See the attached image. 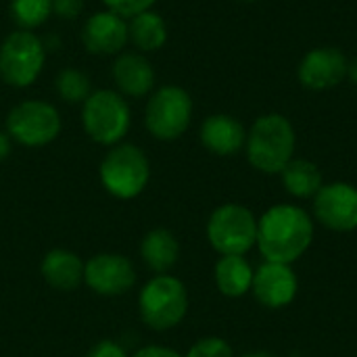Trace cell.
Instances as JSON below:
<instances>
[{
  "label": "cell",
  "mask_w": 357,
  "mask_h": 357,
  "mask_svg": "<svg viewBox=\"0 0 357 357\" xmlns=\"http://www.w3.org/2000/svg\"><path fill=\"white\" fill-rule=\"evenodd\" d=\"M297 134L280 113H268L253 121L247 132V159L261 174H280L295 159Z\"/></svg>",
  "instance_id": "7a4b0ae2"
},
{
  "label": "cell",
  "mask_w": 357,
  "mask_h": 357,
  "mask_svg": "<svg viewBox=\"0 0 357 357\" xmlns=\"http://www.w3.org/2000/svg\"><path fill=\"white\" fill-rule=\"evenodd\" d=\"M42 278L54 291H75L84 282V261L67 249H52L44 255L40 266Z\"/></svg>",
  "instance_id": "e0dca14e"
},
{
  "label": "cell",
  "mask_w": 357,
  "mask_h": 357,
  "mask_svg": "<svg viewBox=\"0 0 357 357\" xmlns=\"http://www.w3.org/2000/svg\"><path fill=\"white\" fill-rule=\"evenodd\" d=\"M46 63L44 42L27 29L8 33L0 44V79L10 88L31 86Z\"/></svg>",
  "instance_id": "8992f818"
},
{
  "label": "cell",
  "mask_w": 357,
  "mask_h": 357,
  "mask_svg": "<svg viewBox=\"0 0 357 357\" xmlns=\"http://www.w3.org/2000/svg\"><path fill=\"white\" fill-rule=\"evenodd\" d=\"M243 357H276L272 356V354H268V351H251V354H247V356Z\"/></svg>",
  "instance_id": "4dcf8cb0"
},
{
  "label": "cell",
  "mask_w": 357,
  "mask_h": 357,
  "mask_svg": "<svg viewBox=\"0 0 357 357\" xmlns=\"http://www.w3.org/2000/svg\"><path fill=\"white\" fill-rule=\"evenodd\" d=\"M132 357H182L178 351L169 349V347H163V345H149V347H142L138 349Z\"/></svg>",
  "instance_id": "83f0119b"
},
{
  "label": "cell",
  "mask_w": 357,
  "mask_h": 357,
  "mask_svg": "<svg viewBox=\"0 0 357 357\" xmlns=\"http://www.w3.org/2000/svg\"><path fill=\"white\" fill-rule=\"evenodd\" d=\"M84 282L100 297H119L134 287L136 270L126 255L98 253L84 264Z\"/></svg>",
  "instance_id": "30bf717a"
},
{
  "label": "cell",
  "mask_w": 357,
  "mask_h": 357,
  "mask_svg": "<svg viewBox=\"0 0 357 357\" xmlns=\"http://www.w3.org/2000/svg\"><path fill=\"white\" fill-rule=\"evenodd\" d=\"M282 184L289 195L297 199H314L318 190L324 186L322 182V172L318 169L316 163L307 159H293L282 172Z\"/></svg>",
  "instance_id": "44dd1931"
},
{
  "label": "cell",
  "mask_w": 357,
  "mask_h": 357,
  "mask_svg": "<svg viewBox=\"0 0 357 357\" xmlns=\"http://www.w3.org/2000/svg\"><path fill=\"white\" fill-rule=\"evenodd\" d=\"M100 182L105 190L121 201L136 199L151 180L146 153L136 144H115L100 161Z\"/></svg>",
  "instance_id": "277c9868"
},
{
  "label": "cell",
  "mask_w": 357,
  "mask_h": 357,
  "mask_svg": "<svg viewBox=\"0 0 357 357\" xmlns=\"http://www.w3.org/2000/svg\"><path fill=\"white\" fill-rule=\"evenodd\" d=\"M253 268L245 259V255H222L215 264V284L224 297L238 299L251 291L253 284Z\"/></svg>",
  "instance_id": "d6986e66"
},
{
  "label": "cell",
  "mask_w": 357,
  "mask_h": 357,
  "mask_svg": "<svg viewBox=\"0 0 357 357\" xmlns=\"http://www.w3.org/2000/svg\"><path fill=\"white\" fill-rule=\"evenodd\" d=\"M128 40L140 52H155L167 42V23L153 8L144 10L128 19Z\"/></svg>",
  "instance_id": "ffe728a7"
},
{
  "label": "cell",
  "mask_w": 357,
  "mask_h": 357,
  "mask_svg": "<svg viewBox=\"0 0 357 357\" xmlns=\"http://www.w3.org/2000/svg\"><path fill=\"white\" fill-rule=\"evenodd\" d=\"M192 119V98L180 86H161L144 107V126L157 140L169 142L180 138Z\"/></svg>",
  "instance_id": "ba28073f"
},
{
  "label": "cell",
  "mask_w": 357,
  "mask_h": 357,
  "mask_svg": "<svg viewBox=\"0 0 357 357\" xmlns=\"http://www.w3.org/2000/svg\"><path fill=\"white\" fill-rule=\"evenodd\" d=\"M314 215L328 230H357V188L347 182L324 184L314 197Z\"/></svg>",
  "instance_id": "8fae6325"
},
{
  "label": "cell",
  "mask_w": 357,
  "mask_h": 357,
  "mask_svg": "<svg viewBox=\"0 0 357 357\" xmlns=\"http://www.w3.org/2000/svg\"><path fill=\"white\" fill-rule=\"evenodd\" d=\"M82 42L92 54H119L128 40V19L105 8L92 13L82 27Z\"/></svg>",
  "instance_id": "5bb4252c"
},
{
  "label": "cell",
  "mask_w": 357,
  "mask_h": 357,
  "mask_svg": "<svg viewBox=\"0 0 357 357\" xmlns=\"http://www.w3.org/2000/svg\"><path fill=\"white\" fill-rule=\"evenodd\" d=\"M299 291V280L289 264L264 261L253 272L251 293L268 310H282L293 303Z\"/></svg>",
  "instance_id": "7c38bea8"
},
{
  "label": "cell",
  "mask_w": 357,
  "mask_h": 357,
  "mask_svg": "<svg viewBox=\"0 0 357 357\" xmlns=\"http://www.w3.org/2000/svg\"><path fill=\"white\" fill-rule=\"evenodd\" d=\"M84 132L102 146L119 144L132 126V111L117 90H96L82 102Z\"/></svg>",
  "instance_id": "3957f363"
},
{
  "label": "cell",
  "mask_w": 357,
  "mask_h": 357,
  "mask_svg": "<svg viewBox=\"0 0 357 357\" xmlns=\"http://www.w3.org/2000/svg\"><path fill=\"white\" fill-rule=\"evenodd\" d=\"M349 61L335 46H320L310 50L299 63V82L310 90H328L347 77Z\"/></svg>",
  "instance_id": "4fadbf2b"
},
{
  "label": "cell",
  "mask_w": 357,
  "mask_h": 357,
  "mask_svg": "<svg viewBox=\"0 0 357 357\" xmlns=\"http://www.w3.org/2000/svg\"><path fill=\"white\" fill-rule=\"evenodd\" d=\"M111 77L121 96L142 98L155 88V69L140 52H119L111 65Z\"/></svg>",
  "instance_id": "9a60e30c"
},
{
  "label": "cell",
  "mask_w": 357,
  "mask_h": 357,
  "mask_svg": "<svg viewBox=\"0 0 357 357\" xmlns=\"http://www.w3.org/2000/svg\"><path fill=\"white\" fill-rule=\"evenodd\" d=\"M105 6L113 13H117L123 19H132L144 10H151L157 0H102Z\"/></svg>",
  "instance_id": "d4e9b609"
},
{
  "label": "cell",
  "mask_w": 357,
  "mask_h": 357,
  "mask_svg": "<svg viewBox=\"0 0 357 357\" xmlns=\"http://www.w3.org/2000/svg\"><path fill=\"white\" fill-rule=\"evenodd\" d=\"M142 322L153 331H169L178 326L188 312V291L184 282L172 274L153 276L138 295Z\"/></svg>",
  "instance_id": "5b68a950"
},
{
  "label": "cell",
  "mask_w": 357,
  "mask_h": 357,
  "mask_svg": "<svg viewBox=\"0 0 357 357\" xmlns=\"http://www.w3.org/2000/svg\"><path fill=\"white\" fill-rule=\"evenodd\" d=\"M84 10V0H52V13L61 19H77Z\"/></svg>",
  "instance_id": "484cf974"
},
{
  "label": "cell",
  "mask_w": 357,
  "mask_h": 357,
  "mask_svg": "<svg viewBox=\"0 0 357 357\" xmlns=\"http://www.w3.org/2000/svg\"><path fill=\"white\" fill-rule=\"evenodd\" d=\"M140 255L144 266L155 274H167L180 257V243L174 232L165 228H155L144 234L140 243Z\"/></svg>",
  "instance_id": "ac0fdd59"
},
{
  "label": "cell",
  "mask_w": 357,
  "mask_h": 357,
  "mask_svg": "<svg viewBox=\"0 0 357 357\" xmlns=\"http://www.w3.org/2000/svg\"><path fill=\"white\" fill-rule=\"evenodd\" d=\"M186 357H234V354H232V347L224 339L205 337V339H199L188 349Z\"/></svg>",
  "instance_id": "cb8c5ba5"
},
{
  "label": "cell",
  "mask_w": 357,
  "mask_h": 357,
  "mask_svg": "<svg viewBox=\"0 0 357 357\" xmlns=\"http://www.w3.org/2000/svg\"><path fill=\"white\" fill-rule=\"evenodd\" d=\"M207 238L220 255H245L257 243V218L245 205H220L209 215Z\"/></svg>",
  "instance_id": "52a82bcc"
},
{
  "label": "cell",
  "mask_w": 357,
  "mask_h": 357,
  "mask_svg": "<svg viewBox=\"0 0 357 357\" xmlns=\"http://www.w3.org/2000/svg\"><path fill=\"white\" fill-rule=\"evenodd\" d=\"M201 142L209 153L218 157H230V155H236L245 146L247 130L236 117L226 115V113H215L203 121Z\"/></svg>",
  "instance_id": "2e32d148"
},
{
  "label": "cell",
  "mask_w": 357,
  "mask_h": 357,
  "mask_svg": "<svg viewBox=\"0 0 357 357\" xmlns=\"http://www.w3.org/2000/svg\"><path fill=\"white\" fill-rule=\"evenodd\" d=\"M56 94L61 96V100L65 102H84L92 92H90V79L86 73H82L79 69H63L56 75Z\"/></svg>",
  "instance_id": "603a6c76"
},
{
  "label": "cell",
  "mask_w": 357,
  "mask_h": 357,
  "mask_svg": "<svg viewBox=\"0 0 357 357\" xmlns=\"http://www.w3.org/2000/svg\"><path fill=\"white\" fill-rule=\"evenodd\" d=\"M86 357H128V354H126L123 347L117 345L115 341L105 339V341H98V343L86 354Z\"/></svg>",
  "instance_id": "4316f807"
},
{
  "label": "cell",
  "mask_w": 357,
  "mask_h": 357,
  "mask_svg": "<svg viewBox=\"0 0 357 357\" xmlns=\"http://www.w3.org/2000/svg\"><path fill=\"white\" fill-rule=\"evenodd\" d=\"M8 10L19 29L33 31L52 15V0H10Z\"/></svg>",
  "instance_id": "7402d4cb"
},
{
  "label": "cell",
  "mask_w": 357,
  "mask_h": 357,
  "mask_svg": "<svg viewBox=\"0 0 357 357\" xmlns=\"http://www.w3.org/2000/svg\"><path fill=\"white\" fill-rule=\"evenodd\" d=\"M241 2H257V0H241Z\"/></svg>",
  "instance_id": "1f68e13d"
},
{
  "label": "cell",
  "mask_w": 357,
  "mask_h": 357,
  "mask_svg": "<svg viewBox=\"0 0 357 357\" xmlns=\"http://www.w3.org/2000/svg\"><path fill=\"white\" fill-rule=\"evenodd\" d=\"M314 241V222L303 207L280 203L257 220V247L266 261L295 264Z\"/></svg>",
  "instance_id": "6da1fadb"
},
{
  "label": "cell",
  "mask_w": 357,
  "mask_h": 357,
  "mask_svg": "<svg viewBox=\"0 0 357 357\" xmlns=\"http://www.w3.org/2000/svg\"><path fill=\"white\" fill-rule=\"evenodd\" d=\"M10 149H13V140L6 132H0V163L6 161V157L10 155Z\"/></svg>",
  "instance_id": "f1b7e54d"
},
{
  "label": "cell",
  "mask_w": 357,
  "mask_h": 357,
  "mask_svg": "<svg viewBox=\"0 0 357 357\" xmlns=\"http://www.w3.org/2000/svg\"><path fill=\"white\" fill-rule=\"evenodd\" d=\"M61 115L54 105L38 98L15 105L6 115V134L21 146L40 149L61 134Z\"/></svg>",
  "instance_id": "9c48e42d"
},
{
  "label": "cell",
  "mask_w": 357,
  "mask_h": 357,
  "mask_svg": "<svg viewBox=\"0 0 357 357\" xmlns=\"http://www.w3.org/2000/svg\"><path fill=\"white\" fill-rule=\"evenodd\" d=\"M347 77L357 86V56L354 61H349V67H347Z\"/></svg>",
  "instance_id": "f546056e"
}]
</instances>
